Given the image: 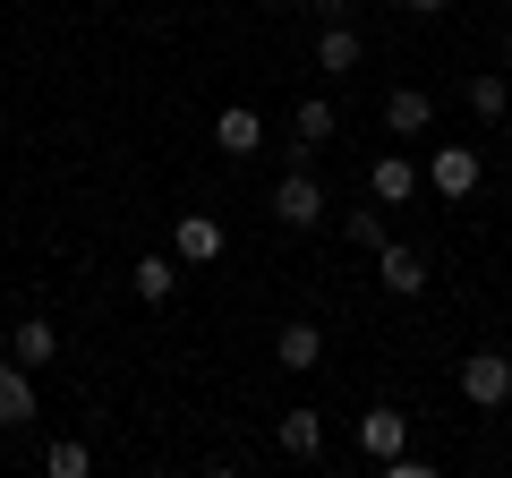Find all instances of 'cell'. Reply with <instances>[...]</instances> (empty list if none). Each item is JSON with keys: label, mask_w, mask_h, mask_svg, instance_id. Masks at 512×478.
<instances>
[{"label": "cell", "mask_w": 512, "mask_h": 478, "mask_svg": "<svg viewBox=\"0 0 512 478\" xmlns=\"http://www.w3.org/2000/svg\"><path fill=\"white\" fill-rule=\"evenodd\" d=\"M461 402L470 410H504L512 402V359L504 350H470V359H461Z\"/></svg>", "instance_id": "cell-1"}, {"label": "cell", "mask_w": 512, "mask_h": 478, "mask_svg": "<svg viewBox=\"0 0 512 478\" xmlns=\"http://www.w3.org/2000/svg\"><path fill=\"white\" fill-rule=\"evenodd\" d=\"M274 222H291V231H316V222H325V188H316V171H282Z\"/></svg>", "instance_id": "cell-2"}, {"label": "cell", "mask_w": 512, "mask_h": 478, "mask_svg": "<svg viewBox=\"0 0 512 478\" xmlns=\"http://www.w3.org/2000/svg\"><path fill=\"white\" fill-rule=\"evenodd\" d=\"M478 180H487V171H478V154H470V146H436V154H427V188H436V197H453V205H461Z\"/></svg>", "instance_id": "cell-3"}, {"label": "cell", "mask_w": 512, "mask_h": 478, "mask_svg": "<svg viewBox=\"0 0 512 478\" xmlns=\"http://www.w3.org/2000/svg\"><path fill=\"white\" fill-rule=\"evenodd\" d=\"M376 282L393 299H419L427 291V257H419V248H402V239H384V248H376Z\"/></svg>", "instance_id": "cell-4"}, {"label": "cell", "mask_w": 512, "mask_h": 478, "mask_svg": "<svg viewBox=\"0 0 512 478\" xmlns=\"http://www.w3.org/2000/svg\"><path fill=\"white\" fill-rule=\"evenodd\" d=\"M419 180H427V171L410 163V154H376V163H367V188H376V205H410V197H419Z\"/></svg>", "instance_id": "cell-5"}, {"label": "cell", "mask_w": 512, "mask_h": 478, "mask_svg": "<svg viewBox=\"0 0 512 478\" xmlns=\"http://www.w3.org/2000/svg\"><path fill=\"white\" fill-rule=\"evenodd\" d=\"M171 257H180V265H214L222 257V222L214 214H180V222H171Z\"/></svg>", "instance_id": "cell-6"}, {"label": "cell", "mask_w": 512, "mask_h": 478, "mask_svg": "<svg viewBox=\"0 0 512 478\" xmlns=\"http://www.w3.org/2000/svg\"><path fill=\"white\" fill-rule=\"evenodd\" d=\"M274 359H282L291 376H308L316 359H325V325H308V316H291V325L274 333Z\"/></svg>", "instance_id": "cell-7"}, {"label": "cell", "mask_w": 512, "mask_h": 478, "mask_svg": "<svg viewBox=\"0 0 512 478\" xmlns=\"http://www.w3.org/2000/svg\"><path fill=\"white\" fill-rule=\"evenodd\" d=\"M359 444H367V461H393V453H410V419H402L393 402H384V410H367V419H359Z\"/></svg>", "instance_id": "cell-8"}, {"label": "cell", "mask_w": 512, "mask_h": 478, "mask_svg": "<svg viewBox=\"0 0 512 478\" xmlns=\"http://www.w3.org/2000/svg\"><path fill=\"white\" fill-rule=\"evenodd\" d=\"M9 359H18L26 376H35V368H52V359H60V333H52V316H26V325L9 333Z\"/></svg>", "instance_id": "cell-9"}, {"label": "cell", "mask_w": 512, "mask_h": 478, "mask_svg": "<svg viewBox=\"0 0 512 478\" xmlns=\"http://www.w3.org/2000/svg\"><path fill=\"white\" fill-rule=\"evenodd\" d=\"M26 419H35V376L0 350V427H26Z\"/></svg>", "instance_id": "cell-10"}, {"label": "cell", "mask_w": 512, "mask_h": 478, "mask_svg": "<svg viewBox=\"0 0 512 478\" xmlns=\"http://www.w3.org/2000/svg\"><path fill=\"white\" fill-rule=\"evenodd\" d=\"M128 291L146 299V308H163V299L180 291V257H137L128 265Z\"/></svg>", "instance_id": "cell-11"}, {"label": "cell", "mask_w": 512, "mask_h": 478, "mask_svg": "<svg viewBox=\"0 0 512 478\" xmlns=\"http://www.w3.org/2000/svg\"><path fill=\"white\" fill-rule=\"evenodd\" d=\"M274 436H282V453H291V461H316V453H325V410H282Z\"/></svg>", "instance_id": "cell-12"}, {"label": "cell", "mask_w": 512, "mask_h": 478, "mask_svg": "<svg viewBox=\"0 0 512 478\" xmlns=\"http://www.w3.org/2000/svg\"><path fill=\"white\" fill-rule=\"evenodd\" d=\"M427 120H436V103H427L419 86H393V94H384V129H393V137H419Z\"/></svg>", "instance_id": "cell-13"}, {"label": "cell", "mask_w": 512, "mask_h": 478, "mask_svg": "<svg viewBox=\"0 0 512 478\" xmlns=\"http://www.w3.org/2000/svg\"><path fill=\"white\" fill-rule=\"evenodd\" d=\"M214 146H222V154H256V146H265V120H256L248 103H231V111L214 120Z\"/></svg>", "instance_id": "cell-14"}, {"label": "cell", "mask_w": 512, "mask_h": 478, "mask_svg": "<svg viewBox=\"0 0 512 478\" xmlns=\"http://www.w3.org/2000/svg\"><path fill=\"white\" fill-rule=\"evenodd\" d=\"M316 69H325V77H342V69H359V35H350L342 18H325V35H316Z\"/></svg>", "instance_id": "cell-15"}, {"label": "cell", "mask_w": 512, "mask_h": 478, "mask_svg": "<svg viewBox=\"0 0 512 478\" xmlns=\"http://www.w3.org/2000/svg\"><path fill=\"white\" fill-rule=\"evenodd\" d=\"M461 94H470V111H478V120H504V103H512V86H504L495 69H478V77H470Z\"/></svg>", "instance_id": "cell-16"}, {"label": "cell", "mask_w": 512, "mask_h": 478, "mask_svg": "<svg viewBox=\"0 0 512 478\" xmlns=\"http://www.w3.org/2000/svg\"><path fill=\"white\" fill-rule=\"evenodd\" d=\"M43 478H94V453H86L77 436H60L52 453H43Z\"/></svg>", "instance_id": "cell-17"}, {"label": "cell", "mask_w": 512, "mask_h": 478, "mask_svg": "<svg viewBox=\"0 0 512 478\" xmlns=\"http://www.w3.org/2000/svg\"><path fill=\"white\" fill-rule=\"evenodd\" d=\"M342 231H350V248H384V214H376V205H359V214H342Z\"/></svg>", "instance_id": "cell-18"}, {"label": "cell", "mask_w": 512, "mask_h": 478, "mask_svg": "<svg viewBox=\"0 0 512 478\" xmlns=\"http://www.w3.org/2000/svg\"><path fill=\"white\" fill-rule=\"evenodd\" d=\"M376 478H444L436 461H410V453H393V461H376Z\"/></svg>", "instance_id": "cell-19"}, {"label": "cell", "mask_w": 512, "mask_h": 478, "mask_svg": "<svg viewBox=\"0 0 512 478\" xmlns=\"http://www.w3.org/2000/svg\"><path fill=\"white\" fill-rule=\"evenodd\" d=\"M402 9H419V18H436V9H444V0H402Z\"/></svg>", "instance_id": "cell-20"}, {"label": "cell", "mask_w": 512, "mask_h": 478, "mask_svg": "<svg viewBox=\"0 0 512 478\" xmlns=\"http://www.w3.org/2000/svg\"><path fill=\"white\" fill-rule=\"evenodd\" d=\"M205 478H248V470H231V461H214V470H205Z\"/></svg>", "instance_id": "cell-21"}, {"label": "cell", "mask_w": 512, "mask_h": 478, "mask_svg": "<svg viewBox=\"0 0 512 478\" xmlns=\"http://www.w3.org/2000/svg\"><path fill=\"white\" fill-rule=\"evenodd\" d=\"M274 9H299V0H274Z\"/></svg>", "instance_id": "cell-22"}, {"label": "cell", "mask_w": 512, "mask_h": 478, "mask_svg": "<svg viewBox=\"0 0 512 478\" xmlns=\"http://www.w3.org/2000/svg\"><path fill=\"white\" fill-rule=\"evenodd\" d=\"M504 69H512V43H504Z\"/></svg>", "instance_id": "cell-23"}]
</instances>
